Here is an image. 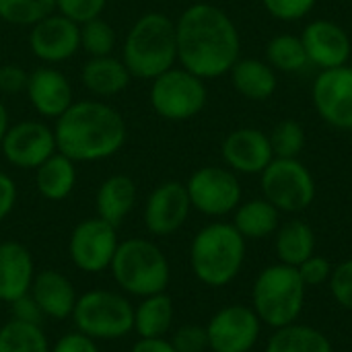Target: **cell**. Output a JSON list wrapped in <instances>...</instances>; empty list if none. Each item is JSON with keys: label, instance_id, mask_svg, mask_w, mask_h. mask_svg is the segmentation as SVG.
Listing matches in <instances>:
<instances>
[{"label": "cell", "instance_id": "1", "mask_svg": "<svg viewBox=\"0 0 352 352\" xmlns=\"http://www.w3.org/2000/svg\"><path fill=\"white\" fill-rule=\"evenodd\" d=\"M175 33L179 66L204 80L229 74L239 60V31L233 19L214 4H190L175 21Z\"/></svg>", "mask_w": 352, "mask_h": 352}, {"label": "cell", "instance_id": "2", "mask_svg": "<svg viewBox=\"0 0 352 352\" xmlns=\"http://www.w3.org/2000/svg\"><path fill=\"white\" fill-rule=\"evenodd\" d=\"M58 153L74 163L105 161L120 153L128 140L124 116L105 101H74L58 120H54Z\"/></svg>", "mask_w": 352, "mask_h": 352}, {"label": "cell", "instance_id": "3", "mask_svg": "<svg viewBox=\"0 0 352 352\" xmlns=\"http://www.w3.org/2000/svg\"><path fill=\"white\" fill-rule=\"evenodd\" d=\"M122 62L132 78L153 80L177 64L175 21L165 12H144L128 29L122 45Z\"/></svg>", "mask_w": 352, "mask_h": 352}, {"label": "cell", "instance_id": "4", "mask_svg": "<svg viewBox=\"0 0 352 352\" xmlns=\"http://www.w3.org/2000/svg\"><path fill=\"white\" fill-rule=\"evenodd\" d=\"M245 262V237L233 223H210L202 227L190 245V268L194 276L212 289L231 285Z\"/></svg>", "mask_w": 352, "mask_h": 352}, {"label": "cell", "instance_id": "5", "mask_svg": "<svg viewBox=\"0 0 352 352\" xmlns=\"http://www.w3.org/2000/svg\"><path fill=\"white\" fill-rule=\"evenodd\" d=\"M109 272L116 285L130 297L165 293L171 280V266L163 250L142 237L120 241Z\"/></svg>", "mask_w": 352, "mask_h": 352}, {"label": "cell", "instance_id": "6", "mask_svg": "<svg viewBox=\"0 0 352 352\" xmlns=\"http://www.w3.org/2000/svg\"><path fill=\"white\" fill-rule=\"evenodd\" d=\"M307 287L295 266L272 264L266 266L252 289V309L262 324L278 330L295 324L305 307Z\"/></svg>", "mask_w": 352, "mask_h": 352}, {"label": "cell", "instance_id": "7", "mask_svg": "<svg viewBox=\"0 0 352 352\" xmlns=\"http://www.w3.org/2000/svg\"><path fill=\"white\" fill-rule=\"evenodd\" d=\"M74 328L93 340H122L134 332V305L122 293L93 289L78 295L72 311Z\"/></svg>", "mask_w": 352, "mask_h": 352}, {"label": "cell", "instance_id": "8", "mask_svg": "<svg viewBox=\"0 0 352 352\" xmlns=\"http://www.w3.org/2000/svg\"><path fill=\"white\" fill-rule=\"evenodd\" d=\"M148 101L159 118L167 122H188L206 107L208 89L204 78L182 66H173L151 80Z\"/></svg>", "mask_w": 352, "mask_h": 352}, {"label": "cell", "instance_id": "9", "mask_svg": "<svg viewBox=\"0 0 352 352\" xmlns=\"http://www.w3.org/2000/svg\"><path fill=\"white\" fill-rule=\"evenodd\" d=\"M260 175L262 194L278 212L297 214L316 200V179L299 159L274 157Z\"/></svg>", "mask_w": 352, "mask_h": 352}, {"label": "cell", "instance_id": "10", "mask_svg": "<svg viewBox=\"0 0 352 352\" xmlns=\"http://www.w3.org/2000/svg\"><path fill=\"white\" fill-rule=\"evenodd\" d=\"M192 208L219 219L231 214L241 204V184L229 167L206 165L196 169L186 182Z\"/></svg>", "mask_w": 352, "mask_h": 352}, {"label": "cell", "instance_id": "11", "mask_svg": "<svg viewBox=\"0 0 352 352\" xmlns=\"http://www.w3.org/2000/svg\"><path fill=\"white\" fill-rule=\"evenodd\" d=\"M118 245V227L95 214L80 221L72 229L68 239V256L80 272L99 274L109 270Z\"/></svg>", "mask_w": 352, "mask_h": 352}, {"label": "cell", "instance_id": "12", "mask_svg": "<svg viewBox=\"0 0 352 352\" xmlns=\"http://www.w3.org/2000/svg\"><path fill=\"white\" fill-rule=\"evenodd\" d=\"M0 151L6 163L12 167L35 171L58 151L54 128L39 120H23L10 124L0 142Z\"/></svg>", "mask_w": 352, "mask_h": 352}, {"label": "cell", "instance_id": "13", "mask_svg": "<svg viewBox=\"0 0 352 352\" xmlns=\"http://www.w3.org/2000/svg\"><path fill=\"white\" fill-rule=\"evenodd\" d=\"M262 322L248 305H227L206 324L208 351L250 352L260 338Z\"/></svg>", "mask_w": 352, "mask_h": 352}, {"label": "cell", "instance_id": "14", "mask_svg": "<svg viewBox=\"0 0 352 352\" xmlns=\"http://www.w3.org/2000/svg\"><path fill=\"white\" fill-rule=\"evenodd\" d=\"M320 118L338 130H352V70L349 66L322 70L311 87Z\"/></svg>", "mask_w": 352, "mask_h": 352}, {"label": "cell", "instance_id": "15", "mask_svg": "<svg viewBox=\"0 0 352 352\" xmlns=\"http://www.w3.org/2000/svg\"><path fill=\"white\" fill-rule=\"evenodd\" d=\"M31 54L43 64H60L80 50V25L60 12H52L33 27L27 37Z\"/></svg>", "mask_w": 352, "mask_h": 352}, {"label": "cell", "instance_id": "16", "mask_svg": "<svg viewBox=\"0 0 352 352\" xmlns=\"http://www.w3.org/2000/svg\"><path fill=\"white\" fill-rule=\"evenodd\" d=\"M192 210V202L186 190V184L169 179L159 184L146 198L142 221L151 235L167 237L177 233Z\"/></svg>", "mask_w": 352, "mask_h": 352}, {"label": "cell", "instance_id": "17", "mask_svg": "<svg viewBox=\"0 0 352 352\" xmlns=\"http://www.w3.org/2000/svg\"><path fill=\"white\" fill-rule=\"evenodd\" d=\"M223 161L235 173H262L274 159L270 136L258 128H239L227 134L221 146Z\"/></svg>", "mask_w": 352, "mask_h": 352}, {"label": "cell", "instance_id": "18", "mask_svg": "<svg viewBox=\"0 0 352 352\" xmlns=\"http://www.w3.org/2000/svg\"><path fill=\"white\" fill-rule=\"evenodd\" d=\"M25 95L31 107L45 120H58L74 103V93L68 76L50 64L29 72Z\"/></svg>", "mask_w": 352, "mask_h": 352}, {"label": "cell", "instance_id": "19", "mask_svg": "<svg viewBox=\"0 0 352 352\" xmlns=\"http://www.w3.org/2000/svg\"><path fill=\"white\" fill-rule=\"evenodd\" d=\"M301 41L305 45L309 64H316L322 70L349 64L352 52L351 37L334 21H311L301 33Z\"/></svg>", "mask_w": 352, "mask_h": 352}, {"label": "cell", "instance_id": "20", "mask_svg": "<svg viewBox=\"0 0 352 352\" xmlns=\"http://www.w3.org/2000/svg\"><path fill=\"white\" fill-rule=\"evenodd\" d=\"M35 262L27 245L19 241H0V303L10 305L31 291Z\"/></svg>", "mask_w": 352, "mask_h": 352}, {"label": "cell", "instance_id": "21", "mask_svg": "<svg viewBox=\"0 0 352 352\" xmlns=\"http://www.w3.org/2000/svg\"><path fill=\"white\" fill-rule=\"evenodd\" d=\"M29 295L39 305L41 314L56 322L72 318V311H74V305L78 299L72 280L54 268L35 272Z\"/></svg>", "mask_w": 352, "mask_h": 352}, {"label": "cell", "instance_id": "22", "mask_svg": "<svg viewBox=\"0 0 352 352\" xmlns=\"http://www.w3.org/2000/svg\"><path fill=\"white\" fill-rule=\"evenodd\" d=\"M136 182L126 173H113L101 182L95 194L97 217L113 227H120L136 204Z\"/></svg>", "mask_w": 352, "mask_h": 352}, {"label": "cell", "instance_id": "23", "mask_svg": "<svg viewBox=\"0 0 352 352\" xmlns=\"http://www.w3.org/2000/svg\"><path fill=\"white\" fill-rule=\"evenodd\" d=\"M80 80L82 87L95 97H116L128 89L132 74L128 72L122 58L111 54L89 58L80 68Z\"/></svg>", "mask_w": 352, "mask_h": 352}, {"label": "cell", "instance_id": "24", "mask_svg": "<svg viewBox=\"0 0 352 352\" xmlns=\"http://www.w3.org/2000/svg\"><path fill=\"white\" fill-rule=\"evenodd\" d=\"M229 74L235 91L252 101L270 99L278 85L274 68L268 62L256 58H239Z\"/></svg>", "mask_w": 352, "mask_h": 352}, {"label": "cell", "instance_id": "25", "mask_svg": "<svg viewBox=\"0 0 352 352\" xmlns=\"http://www.w3.org/2000/svg\"><path fill=\"white\" fill-rule=\"evenodd\" d=\"M76 186V163L62 153H54L35 169V188L50 202L66 200Z\"/></svg>", "mask_w": 352, "mask_h": 352}, {"label": "cell", "instance_id": "26", "mask_svg": "<svg viewBox=\"0 0 352 352\" xmlns=\"http://www.w3.org/2000/svg\"><path fill=\"white\" fill-rule=\"evenodd\" d=\"M173 299L165 293L142 297L134 307V332L140 338H165L173 326Z\"/></svg>", "mask_w": 352, "mask_h": 352}, {"label": "cell", "instance_id": "27", "mask_svg": "<svg viewBox=\"0 0 352 352\" xmlns=\"http://www.w3.org/2000/svg\"><path fill=\"white\" fill-rule=\"evenodd\" d=\"M274 248L280 264L297 268L316 254V233L305 221L291 219L276 229Z\"/></svg>", "mask_w": 352, "mask_h": 352}, {"label": "cell", "instance_id": "28", "mask_svg": "<svg viewBox=\"0 0 352 352\" xmlns=\"http://www.w3.org/2000/svg\"><path fill=\"white\" fill-rule=\"evenodd\" d=\"M233 227L245 239H266L280 227V212L266 198L248 200L233 210Z\"/></svg>", "mask_w": 352, "mask_h": 352}, {"label": "cell", "instance_id": "29", "mask_svg": "<svg viewBox=\"0 0 352 352\" xmlns=\"http://www.w3.org/2000/svg\"><path fill=\"white\" fill-rule=\"evenodd\" d=\"M264 352H334V349L322 330L295 322L274 330Z\"/></svg>", "mask_w": 352, "mask_h": 352}, {"label": "cell", "instance_id": "30", "mask_svg": "<svg viewBox=\"0 0 352 352\" xmlns=\"http://www.w3.org/2000/svg\"><path fill=\"white\" fill-rule=\"evenodd\" d=\"M0 352H50L41 326L8 320L0 326Z\"/></svg>", "mask_w": 352, "mask_h": 352}, {"label": "cell", "instance_id": "31", "mask_svg": "<svg viewBox=\"0 0 352 352\" xmlns=\"http://www.w3.org/2000/svg\"><path fill=\"white\" fill-rule=\"evenodd\" d=\"M266 62L274 70H283V72H299L309 64L301 37L291 35V33L276 35L268 41Z\"/></svg>", "mask_w": 352, "mask_h": 352}, {"label": "cell", "instance_id": "32", "mask_svg": "<svg viewBox=\"0 0 352 352\" xmlns=\"http://www.w3.org/2000/svg\"><path fill=\"white\" fill-rule=\"evenodd\" d=\"M56 12V0H0V23L33 27Z\"/></svg>", "mask_w": 352, "mask_h": 352}, {"label": "cell", "instance_id": "33", "mask_svg": "<svg viewBox=\"0 0 352 352\" xmlns=\"http://www.w3.org/2000/svg\"><path fill=\"white\" fill-rule=\"evenodd\" d=\"M116 41V29L101 16L80 25V50H85L89 58L111 56Z\"/></svg>", "mask_w": 352, "mask_h": 352}, {"label": "cell", "instance_id": "34", "mask_svg": "<svg viewBox=\"0 0 352 352\" xmlns=\"http://www.w3.org/2000/svg\"><path fill=\"white\" fill-rule=\"evenodd\" d=\"M274 157L278 159H297L305 146V130L295 120H283L274 126L270 134Z\"/></svg>", "mask_w": 352, "mask_h": 352}, {"label": "cell", "instance_id": "35", "mask_svg": "<svg viewBox=\"0 0 352 352\" xmlns=\"http://www.w3.org/2000/svg\"><path fill=\"white\" fill-rule=\"evenodd\" d=\"M109 0H56V12L82 25L103 14Z\"/></svg>", "mask_w": 352, "mask_h": 352}, {"label": "cell", "instance_id": "36", "mask_svg": "<svg viewBox=\"0 0 352 352\" xmlns=\"http://www.w3.org/2000/svg\"><path fill=\"white\" fill-rule=\"evenodd\" d=\"M171 344L177 352H206L208 351V334L206 326L186 324L173 332Z\"/></svg>", "mask_w": 352, "mask_h": 352}, {"label": "cell", "instance_id": "37", "mask_svg": "<svg viewBox=\"0 0 352 352\" xmlns=\"http://www.w3.org/2000/svg\"><path fill=\"white\" fill-rule=\"evenodd\" d=\"M330 293L340 307L352 311V260L338 264L330 276Z\"/></svg>", "mask_w": 352, "mask_h": 352}, {"label": "cell", "instance_id": "38", "mask_svg": "<svg viewBox=\"0 0 352 352\" xmlns=\"http://www.w3.org/2000/svg\"><path fill=\"white\" fill-rule=\"evenodd\" d=\"M318 0H262L268 14L278 21H299L307 16Z\"/></svg>", "mask_w": 352, "mask_h": 352}, {"label": "cell", "instance_id": "39", "mask_svg": "<svg viewBox=\"0 0 352 352\" xmlns=\"http://www.w3.org/2000/svg\"><path fill=\"white\" fill-rule=\"evenodd\" d=\"M334 266L324 258L314 254L311 258H307L301 266H297V272L301 276V280L305 283V287H320L330 283Z\"/></svg>", "mask_w": 352, "mask_h": 352}, {"label": "cell", "instance_id": "40", "mask_svg": "<svg viewBox=\"0 0 352 352\" xmlns=\"http://www.w3.org/2000/svg\"><path fill=\"white\" fill-rule=\"evenodd\" d=\"M29 72L19 64H2L0 66V93L2 95H19L27 89Z\"/></svg>", "mask_w": 352, "mask_h": 352}, {"label": "cell", "instance_id": "41", "mask_svg": "<svg viewBox=\"0 0 352 352\" xmlns=\"http://www.w3.org/2000/svg\"><path fill=\"white\" fill-rule=\"evenodd\" d=\"M10 318L16 320V322H25V324H35V326H41L45 316L41 314L39 305L33 301V297L27 293L23 297H19L16 301H12L10 305Z\"/></svg>", "mask_w": 352, "mask_h": 352}, {"label": "cell", "instance_id": "42", "mask_svg": "<svg viewBox=\"0 0 352 352\" xmlns=\"http://www.w3.org/2000/svg\"><path fill=\"white\" fill-rule=\"evenodd\" d=\"M50 352H99V346H97V340H93L89 336L80 334L78 330H74V332L62 334L54 342Z\"/></svg>", "mask_w": 352, "mask_h": 352}, {"label": "cell", "instance_id": "43", "mask_svg": "<svg viewBox=\"0 0 352 352\" xmlns=\"http://www.w3.org/2000/svg\"><path fill=\"white\" fill-rule=\"evenodd\" d=\"M16 198H19V190L14 179L8 173L0 171V223H4L8 214L14 210Z\"/></svg>", "mask_w": 352, "mask_h": 352}, {"label": "cell", "instance_id": "44", "mask_svg": "<svg viewBox=\"0 0 352 352\" xmlns=\"http://www.w3.org/2000/svg\"><path fill=\"white\" fill-rule=\"evenodd\" d=\"M130 352H177L173 349L171 340L165 338H138Z\"/></svg>", "mask_w": 352, "mask_h": 352}, {"label": "cell", "instance_id": "45", "mask_svg": "<svg viewBox=\"0 0 352 352\" xmlns=\"http://www.w3.org/2000/svg\"><path fill=\"white\" fill-rule=\"evenodd\" d=\"M8 126H10V124H8V111H6V105L0 101V142H2V138H4Z\"/></svg>", "mask_w": 352, "mask_h": 352}, {"label": "cell", "instance_id": "46", "mask_svg": "<svg viewBox=\"0 0 352 352\" xmlns=\"http://www.w3.org/2000/svg\"><path fill=\"white\" fill-rule=\"evenodd\" d=\"M346 66H349V68L352 70V52H351V58H349V64H346Z\"/></svg>", "mask_w": 352, "mask_h": 352}, {"label": "cell", "instance_id": "47", "mask_svg": "<svg viewBox=\"0 0 352 352\" xmlns=\"http://www.w3.org/2000/svg\"><path fill=\"white\" fill-rule=\"evenodd\" d=\"M0 326H2V324H0Z\"/></svg>", "mask_w": 352, "mask_h": 352}, {"label": "cell", "instance_id": "48", "mask_svg": "<svg viewBox=\"0 0 352 352\" xmlns=\"http://www.w3.org/2000/svg\"><path fill=\"white\" fill-rule=\"evenodd\" d=\"M0 25H2V23H0Z\"/></svg>", "mask_w": 352, "mask_h": 352}]
</instances>
